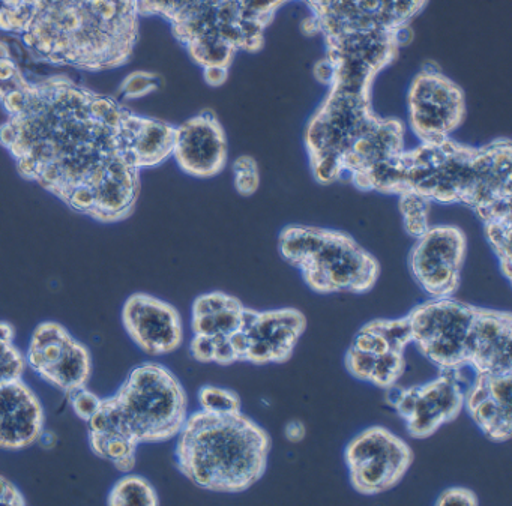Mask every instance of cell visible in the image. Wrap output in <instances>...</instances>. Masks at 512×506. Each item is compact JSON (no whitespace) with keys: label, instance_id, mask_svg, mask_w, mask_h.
<instances>
[{"label":"cell","instance_id":"obj_18","mask_svg":"<svg viewBox=\"0 0 512 506\" xmlns=\"http://www.w3.org/2000/svg\"><path fill=\"white\" fill-rule=\"evenodd\" d=\"M512 373H475L464 391V409L473 424L493 443L512 436Z\"/></svg>","mask_w":512,"mask_h":506},{"label":"cell","instance_id":"obj_1","mask_svg":"<svg viewBox=\"0 0 512 506\" xmlns=\"http://www.w3.org/2000/svg\"><path fill=\"white\" fill-rule=\"evenodd\" d=\"M0 103L8 113L0 143L22 176L103 223L130 217L140 170L172 157L176 127L134 115L67 77L31 82L23 74Z\"/></svg>","mask_w":512,"mask_h":506},{"label":"cell","instance_id":"obj_11","mask_svg":"<svg viewBox=\"0 0 512 506\" xmlns=\"http://www.w3.org/2000/svg\"><path fill=\"white\" fill-rule=\"evenodd\" d=\"M413 458L409 443L382 425L365 428L344 449L350 484L364 496H377L397 487Z\"/></svg>","mask_w":512,"mask_h":506},{"label":"cell","instance_id":"obj_30","mask_svg":"<svg viewBox=\"0 0 512 506\" xmlns=\"http://www.w3.org/2000/svg\"><path fill=\"white\" fill-rule=\"evenodd\" d=\"M22 76L23 71L14 61L10 47L0 41V98L4 97L5 92L13 88L14 83Z\"/></svg>","mask_w":512,"mask_h":506},{"label":"cell","instance_id":"obj_29","mask_svg":"<svg viewBox=\"0 0 512 506\" xmlns=\"http://www.w3.org/2000/svg\"><path fill=\"white\" fill-rule=\"evenodd\" d=\"M161 80L157 74L145 73V71H137L130 74L127 79L122 82L121 95L124 98H142L151 92L160 88Z\"/></svg>","mask_w":512,"mask_h":506},{"label":"cell","instance_id":"obj_28","mask_svg":"<svg viewBox=\"0 0 512 506\" xmlns=\"http://www.w3.org/2000/svg\"><path fill=\"white\" fill-rule=\"evenodd\" d=\"M235 188L241 196L251 197L260 187V169L257 161L250 155H242L233 164Z\"/></svg>","mask_w":512,"mask_h":506},{"label":"cell","instance_id":"obj_3","mask_svg":"<svg viewBox=\"0 0 512 506\" xmlns=\"http://www.w3.org/2000/svg\"><path fill=\"white\" fill-rule=\"evenodd\" d=\"M0 31L41 61L112 70L133 55L139 13L134 0H0Z\"/></svg>","mask_w":512,"mask_h":506},{"label":"cell","instance_id":"obj_12","mask_svg":"<svg viewBox=\"0 0 512 506\" xmlns=\"http://www.w3.org/2000/svg\"><path fill=\"white\" fill-rule=\"evenodd\" d=\"M466 386L463 371H440L439 376L421 385L389 389L388 403L410 437L428 439L461 415Z\"/></svg>","mask_w":512,"mask_h":506},{"label":"cell","instance_id":"obj_10","mask_svg":"<svg viewBox=\"0 0 512 506\" xmlns=\"http://www.w3.org/2000/svg\"><path fill=\"white\" fill-rule=\"evenodd\" d=\"M311 17L307 34L325 40L356 32L398 31L424 10L428 0H305Z\"/></svg>","mask_w":512,"mask_h":506},{"label":"cell","instance_id":"obj_23","mask_svg":"<svg viewBox=\"0 0 512 506\" xmlns=\"http://www.w3.org/2000/svg\"><path fill=\"white\" fill-rule=\"evenodd\" d=\"M109 503L113 506L148 505L160 503L157 491L142 476L130 475L119 479L109 494Z\"/></svg>","mask_w":512,"mask_h":506},{"label":"cell","instance_id":"obj_4","mask_svg":"<svg viewBox=\"0 0 512 506\" xmlns=\"http://www.w3.org/2000/svg\"><path fill=\"white\" fill-rule=\"evenodd\" d=\"M188 416V398L178 377L161 364L133 368L113 397L101 398L88 421L89 443L98 457L130 472L140 443L178 436Z\"/></svg>","mask_w":512,"mask_h":506},{"label":"cell","instance_id":"obj_24","mask_svg":"<svg viewBox=\"0 0 512 506\" xmlns=\"http://www.w3.org/2000/svg\"><path fill=\"white\" fill-rule=\"evenodd\" d=\"M398 199L404 230L412 238H419L430 227L431 202L415 193L401 194Z\"/></svg>","mask_w":512,"mask_h":506},{"label":"cell","instance_id":"obj_27","mask_svg":"<svg viewBox=\"0 0 512 506\" xmlns=\"http://www.w3.org/2000/svg\"><path fill=\"white\" fill-rule=\"evenodd\" d=\"M199 403L202 410L212 413L241 412L242 409L241 398L235 391L214 385L200 388Z\"/></svg>","mask_w":512,"mask_h":506},{"label":"cell","instance_id":"obj_31","mask_svg":"<svg viewBox=\"0 0 512 506\" xmlns=\"http://www.w3.org/2000/svg\"><path fill=\"white\" fill-rule=\"evenodd\" d=\"M70 398L71 406H73L74 412L83 421L88 422L91 416L97 412L98 406H100L101 398H98L94 392L88 391V389L80 388L77 391L71 392L67 395Z\"/></svg>","mask_w":512,"mask_h":506},{"label":"cell","instance_id":"obj_9","mask_svg":"<svg viewBox=\"0 0 512 506\" xmlns=\"http://www.w3.org/2000/svg\"><path fill=\"white\" fill-rule=\"evenodd\" d=\"M307 331V317L296 308L245 310L241 328L227 340L218 365L248 362L254 365L284 364Z\"/></svg>","mask_w":512,"mask_h":506},{"label":"cell","instance_id":"obj_20","mask_svg":"<svg viewBox=\"0 0 512 506\" xmlns=\"http://www.w3.org/2000/svg\"><path fill=\"white\" fill-rule=\"evenodd\" d=\"M466 368L475 373H512V316L479 307L467 344Z\"/></svg>","mask_w":512,"mask_h":506},{"label":"cell","instance_id":"obj_13","mask_svg":"<svg viewBox=\"0 0 512 506\" xmlns=\"http://www.w3.org/2000/svg\"><path fill=\"white\" fill-rule=\"evenodd\" d=\"M407 107L410 127L421 143L449 139L466 116L463 89L428 65L413 79Z\"/></svg>","mask_w":512,"mask_h":506},{"label":"cell","instance_id":"obj_32","mask_svg":"<svg viewBox=\"0 0 512 506\" xmlns=\"http://www.w3.org/2000/svg\"><path fill=\"white\" fill-rule=\"evenodd\" d=\"M478 496L476 493H473L469 488L464 487H451L448 490L440 493V496L437 497L436 505L437 506H448V505H467V506H475L478 505Z\"/></svg>","mask_w":512,"mask_h":506},{"label":"cell","instance_id":"obj_33","mask_svg":"<svg viewBox=\"0 0 512 506\" xmlns=\"http://www.w3.org/2000/svg\"><path fill=\"white\" fill-rule=\"evenodd\" d=\"M25 502L16 485L0 476V505H25Z\"/></svg>","mask_w":512,"mask_h":506},{"label":"cell","instance_id":"obj_34","mask_svg":"<svg viewBox=\"0 0 512 506\" xmlns=\"http://www.w3.org/2000/svg\"><path fill=\"white\" fill-rule=\"evenodd\" d=\"M305 436H307V427L302 421L293 419V421L287 422L286 427H284V437H286L287 442L301 443Z\"/></svg>","mask_w":512,"mask_h":506},{"label":"cell","instance_id":"obj_8","mask_svg":"<svg viewBox=\"0 0 512 506\" xmlns=\"http://www.w3.org/2000/svg\"><path fill=\"white\" fill-rule=\"evenodd\" d=\"M478 308L454 296L430 298L416 305L406 316L412 344L439 371H463Z\"/></svg>","mask_w":512,"mask_h":506},{"label":"cell","instance_id":"obj_26","mask_svg":"<svg viewBox=\"0 0 512 506\" xmlns=\"http://www.w3.org/2000/svg\"><path fill=\"white\" fill-rule=\"evenodd\" d=\"M25 368V356L14 344L13 326L0 322V382L23 377Z\"/></svg>","mask_w":512,"mask_h":506},{"label":"cell","instance_id":"obj_25","mask_svg":"<svg viewBox=\"0 0 512 506\" xmlns=\"http://www.w3.org/2000/svg\"><path fill=\"white\" fill-rule=\"evenodd\" d=\"M511 230L512 217L484 224L485 239L499 260L500 272L511 281Z\"/></svg>","mask_w":512,"mask_h":506},{"label":"cell","instance_id":"obj_5","mask_svg":"<svg viewBox=\"0 0 512 506\" xmlns=\"http://www.w3.org/2000/svg\"><path fill=\"white\" fill-rule=\"evenodd\" d=\"M271 436L245 413L200 409L178 434L179 472L203 490L244 493L268 469Z\"/></svg>","mask_w":512,"mask_h":506},{"label":"cell","instance_id":"obj_17","mask_svg":"<svg viewBox=\"0 0 512 506\" xmlns=\"http://www.w3.org/2000/svg\"><path fill=\"white\" fill-rule=\"evenodd\" d=\"M172 155L182 172L194 178L220 175L227 164V139L217 116L203 112L176 127Z\"/></svg>","mask_w":512,"mask_h":506},{"label":"cell","instance_id":"obj_19","mask_svg":"<svg viewBox=\"0 0 512 506\" xmlns=\"http://www.w3.org/2000/svg\"><path fill=\"white\" fill-rule=\"evenodd\" d=\"M43 431V406L22 377L0 382V448H28Z\"/></svg>","mask_w":512,"mask_h":506},{"label":"cell","instance_id":"obj_21","mask_svg":"<svg viewBox=\"0 0 512 506\" xmlns=\"http://www.w3.org/2000/svg\"><path fill=\"white\" fill-rule=\"evenodd\" d=\"M409 344L412 331L406 316L371 320L356 332L344 355V367L350 376L368 383L376 359L389 353H406Z\"/></svg>","mask_w":512,"mask_h":506},{"label":"cell","instance_id":"obj_16","mask_svg":"<svg viewBox=\"0 0 512 506\" xmlns=\"http://www.w3.org/2000/svg\"><path fill=\"white\" fill-rule=\"evenodd\" d=\"M245 310L247 307L229 293L197 296L191 307V356L202 364H218L227 340L241 328Z\"/></svg>","mask_w":512,"mask_h":506},{"label":"cell","instance_id":"obj_7","mask_svg":"<svg viewBox=\"0 0 512 506\" xmlns=\"http://www.w3.org/2000/svg\"><path fill=\"white\" fill-rule=\"evenodd\" d=\"M139 16H158L172 26L203 71H229L236 52L220 38L221 11L227 0H134Z\"/></svg>","mask_w":512,"mask_h":506},{"label":"cell","instance_id":"obj_2","mask_svg":"<svg viewBox=\"0 0 512 506\" xmlns=\"http://www.w3.org/2000/svg\"><path fill=\"white\" fill-rule=\"evenodd\" d=\"M358 190L401 196L415 193L440 205H464L482 224L511 218L512 145L496 139L467 146L451 137L404 148L352 181Z\"/></svg>","mask_w":512,"mask_h":506},{"label":"cell","instance_id":"obj_15","mask_svg":"<svg viewBox=\"0 0 512 506\" xmlns=\"http://www.w3.org/2000/svg\"><path fill=\"white\" fill-rule=\"evenodd\" d=\"M122 323L137 347L151 356L169 355L184 341L179 311L148 293H134L125 301Z\"/></svg>","mask_w":512,"mask_h":506},{"label":"cell","instance_id":"obj_6","mask_svg":"<svg viewBox=\"0 0 512 506\" xmlns=\"http://www.w3.org/2000/svg\"><path fill=\"white\" fill-rule=\"evenodd\" d=\"M281 257L320 295L368 293L380 277L379 260L340 230L292 224L278 238Z\"/></svg>","mask_w":512,"mask_h":506},{"label":"cell","instance_id":"obj_22","mask_svg":"<svg viewBox=\"0 0 512 506\" xmlns=\"http://www.w3.org/2000/svg\"><path fill=\"white\" fill-rule=\"evenodd\" d=\"M91 373V353L80 341L71 337L61 358L41 376V379L68 395L77 389L85 388Z\"/></svg>","mask_w":512,"mask_h":506},{"label":"cell","instance_id":"obj_14","mask_svg":"<svg viewBox=\"0 0 512 506\" xmlns=\"http://www.w3.org/2000/svg\"><path fill=\"white\" fill-rule=\"evenodd\" d=\"M466 253L467 238L460 227L430 226L410 251V274L430 298L454 296L460 289Z\"/></svg>","mask_w":512,"mask_h":506}]
</instances>
